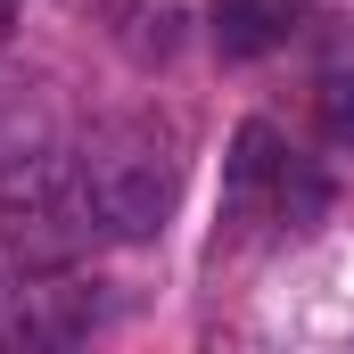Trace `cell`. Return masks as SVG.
Returning a JSON list of instances; mask_svg holds the SVG:
<instances>
[{
  "label": "cell",
  "mask_w": 354,
  "mask_h": 354,
  "mask_svg": "<svg viewBox=\"0 0 354 354\" xmlns=\"http://www.w3.org/2000/svg\"><path fill=\"white\" fill-rule=\"evenodd\" d=\"M83 189H91V214H99V239H124V248H149L181 206V132L157 124V115H115L99 124L83 149Z\"/></svg>",
  "instance_id": "6da1fadb"
},
{
  "label": "cell",
  "mask_w": 354,
  "mask_h": 354,
  "mask_svg": "<svg viewBox=\"0 0 354 354\" xmlns=\"http://www.w3.org/2000/svg\"><path fill=\"white\" fill-rule=\"evenodd\" d=\"M91 239L99 214L75 149H25L0 165V248L17 256V272H66L75 256H91Z\"/></svg>",
  "instance_id": "7a4b0ae2"
},
{
  "label": "cell",
  "mask_w": 354,
  "mask_h": 354,
  "mask_svg": "<svg viewBox=\"0 0 354 354\" xmlns=\"http://www.w3.org/2000/svg\"><path fill=\"white\" fill-rule=\"evenodd\" d=\"M280 181H288V140L272 124H239L231 132V165H223V214L256 223L264 206H280Z\"/></svg>",
  "instance_id": "3957f363"
},
{
  "label": "cell",
  "mask_w": 354,
  "mask_h": 354,
  "mask_svg": "<svg viewBox=\"0 0 354 354\" xmlns=\"http://www.w3.org/2000/svg\"><path fill=\"white\" fill-rule=\"evenodd\" d=\"M305 17H313V0H214L206 33L223 58H272V50H288V33Z\"/></svg>",
  "instance_id": "277c9868"
},
{
  "label": "cell",
  "mask_w": 354,
  "mask_h": 354,
  "mask_svg": "<svg viewBox=\"0 0 354 354\" xmlns=\"http://www.w3.org/2000/svg\"><path fill=\"white\" fill-rule=\"evenodd\" d=\"M322 115H330V132H338V140H354V75H338V83H330Z\"/></svg>",
  "instance_id": "5b68a950"
}]
</instances>
